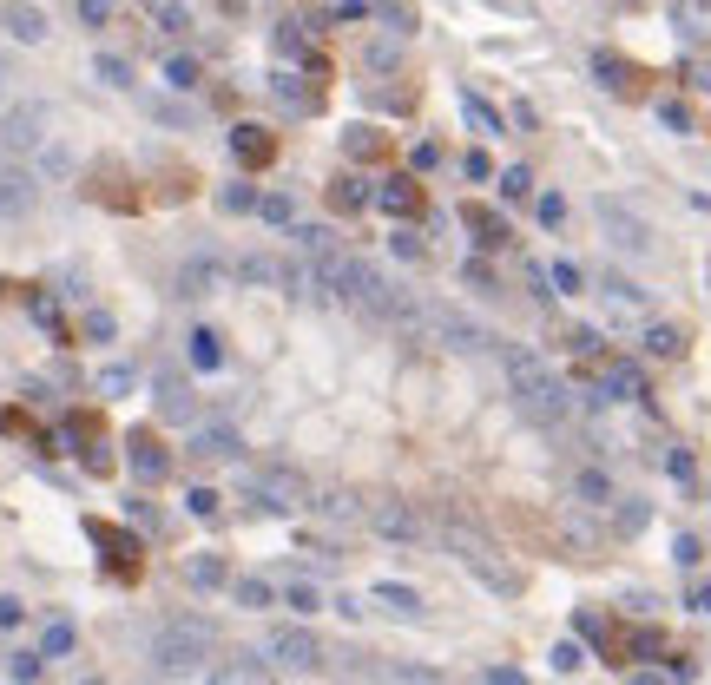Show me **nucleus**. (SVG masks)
Masks as SVG:
<instances>
[{
	"mask_svg": "<svg viewBox=\"0 0 711 685\" xmlns=\"http://www.w3.org/2000/svg\"><path fill=\"white\" fill-rule=\"evenodd\" d=\"M152 666L165 672V679L205 672V626H158L152 633Z\"/></svg>",
	"mask_w": 711,
	"mask_h": 685,
	"instance_id": "nucleus-3",
	"label": "nucleus"
},
{
	"mask_svg": "<svg viewBox=\"0 0 711 685\" xmlns=\"http://www.w3.org/2000/svg\"><path fill=\"white\" fill-rule=\"evenodd\" d=\"M264 653H270V666H284V672H310L316 659H323V653H316V639L303 633V626H277V633L264 639Z\"/></svg>",
	"mask_w": 711,
	"mask_h": 685,
	"instance_id": "nucleus-6",
	"label": "nucleus"
},
{
	"mask_svg": "<svg viewBox=\"0 0 711 685\" xmlns=\"http://www.w3.org/2000/svg\"><path fill=\"white\" fill-rule=\"evenodd\" d=\"M185 580H191V587H224V560H218V554L185 560Z\"/></svg>",
	"mask_w": 711,
	"mask_h": 685,
	"instance_id": "nucleus-17",
	"label": "nucleus"
},
{
	"mask_svg": "<svg viewBox=\"0 0 711 685\" xmlns=\"http://www.w3.org/2000/svg\"><path fill=\"white\" fill-rule=\"evenodd\" d=\"M191 356H198V363H218V336H211V330H198V336H191Z\"/></svg>",
	"mask_w": 711,
	"mask_h": 685,
	"instance_id": "nucleus-26",
	"label": "nucleus"
},
{
	"mask_svg": "<svg viewBox=\"0 0 711 685\" xmlns=\"http://www.w3.org/2000/svg\"><path fill=\"white\" fill-rule=\"evenodd\" d=\"M47 172H53V178H66V172H73V159H66L60 145H47Z\"/></svg>",
	"mask_w": 711,
	"mask_h": 685,
	"instance_id": "nucleus-37",
	"label": "nucleus"
},
{
	"mask_svg": "<svg viewBox=\"0 0 711 685\" xmlns=\"http://www.w3.org/2000/svg\"><path fill=\"white\" fill-rule=\"evenodd\" d=\"M284 600H290V606H297V613H316V606H323V600H316V587H290V593H284Z\"/></svg>",
	"mask_w": 711,
	"mask_h": 685,
	"instance_id": "nucleus-32",
	"label": "nucleus"
},
{
	"mask_svg": "<svg viewBox=\"0 0 711 685\" xmlns=\"http://www.w3.org/2000/svg\"><path fill=\"white\" fill-rule=\"evenodd\" d=\"M501 192H507V198H527V192H534V178L514 165V172H501Z\"/></svg>",
	"mask_w": 711,
	"mask_h": 685,
	"instance_id": "nucleus-27",
	"label": "nucleus"
},
{
	"mask_svg": "<svg viewBox=\"0 0 711 685\" xmlns=\"http://www.w3.org/2000/svg\"><path fill=\"white\" fill-rule=\"evenodd\" d=\"M237 277H244V284H264V290H297V284H310V277H303L290 257H270V251L237 257Z\"/></svg>",
	"mask_w": 711,
	"mask_h": 685,
	"instance_id": "nucleus-5",
	"label": "nucleus"
},
{
	"mask_svg": "<svg viewBox=\"0 0 711 685\" xmlns=\"http://www.w3.org/2000/svg\"><path fill=\"white\" fill-rule=\"evenodd\" d=\"M363 521L376 527L382 541H422V534H428L422 514H415L409 501H389V494H382V501H363Z\"/></svg>",
	"mask_w": 711,
	"mask_h": 685,
	"instance_id": "nucleus-4",
	"label": "nucleus"
},
{
	"mask_svg": "<svg viewBox=\"0 0 711 685\" xmlns=\"http://www.w3.org/2000/svg\"><path fill=\"white\" fill-rule=\"evenodd\" d=\"M0 27L14 33V40H47V14H40V7H27V0H7V7H0Z\"/></svg>",
	"mask_w": 711,
	"mask_h": 685,
	"instance_id": "nucleus-10",
	"label": "nucleus"
},
{
	"mask_svg": "<svg viewBox=\"0 0 711 685\" xmlns=\"http://www.w3.org/2000/svg\"><path fill=\"white\" fill-rule=\"evenodd\" d=\"M106 14H112V0H79V20H86V27H106Z\"/></svg>",
	"mask_w": 711,
	"mask_h": 685,
	"instance_id": "nucleus-29",
	"label": "nucleus"
},
{
	"mask_svg": "<svg viewBox=\"0 0 711 685\" xmlns=\"http://www.w3.org/2000/svg\"><path fill=\"white\" fill-rule=\"evenodd\" d=\"M172 86H198V66H191V60H172Z\"/></svg>",
	"mask_w": 711,
	"mask_h": 685,
	"instance_id": "nucleus-39",
	"label": "nucleus"
},
{
	"mask_svg": "<svg viewBox=\"0 0 711 685\" xmlns=\"http://www.w3.org/2000/svg\"><path fill=\"white\" fill-rule=\"evenodd\" d=\"M277 593L264 587V580H237V606H270Z\"/></svg>",
	"mask_w": 711,
	"mask_h": 685,
	"instance_id": "nucleus-23",
	"label": "nucleus"
},
{
	"mask_svg": "<svg viewBox=\"0 0 711 685\" xmlns=\"http://www.w3.org/2000/svg\"><path fill=\"white\" fill-rule=\"evenodd\" d=\"M376 600L389 606V613H422V600H415V587H395V580H382Z\"/></svg>",
	"mask_w": 711,
	"mask_h": 685,
	"instance_id": "nucleus-18",
	"label": "nucleus"
},
{
	"mask_svg": "<svg viewBox=\"0 0 711 685\" xmlns=\"http://www.w3.org/2000/svg\"><path fill=\"white\" fill-rule=\"evenodd\" d=\"M461 112H468V119H474V126H481V132H501V112H494V106H488V99H481V93H461Z\"/></svg>",
	"mask_w": 711,
	"mask_h": 685,
	"instance_id": "nucleus-19",
	"label": "nucleus"
},
{
	"mask_svg": "<svg viewBox=\"0 0 711 685\" xmlns=\"http://www.w3.org/2000/svg\"><path fill=\"white\" fill-rule=\"evenodd\" d=\"M47 119H40V106H7V119H0V145L7 152H33V145L47 139Z\"/></svg>",
	"mask_w": 711,
	"mask_h": 685,
	"instance_id": "nucleus-8",
	"label": "nucleus"
},
{
	"mask_svg": "<svg viewBox=\"0 0 711 685\" xmlns=\"http://www.w3.org/2000/svg\"><path fill=\"white\" fill-rule=\"evenodd\" d=\"M132 475H145V481H165V468H172V455H165V448H158V435H132Z\"/></svg>",
	"mask_w": 711,
	"mask_h": 685,
	"instance_id": "nucleus-11",
	"label": "nucleus"
},
{
	"mask_svg": "<svg viewBox=\"0 0 711 685\" xmlns=\"http://www.w3.org/2000/svg\"><path fill=\"white\" fill-rule=\"evenodd\" d=\"M297 238H303V257H323V251H336V231H323V224H303Z\"/></svg>",
	"mask_w": 711,
	"mask_h": 685,
	"instance_id": "nucleus-22",
	"label": "nucleus"
},
{
	"mask_svg": "<svg viewBox=\"0 0 711 685\" xmlns=\"http://www.w3.org/2000/svg\"><path fill=\"white\" fill-rule=\"evenodd\" d=\"M40 666H47L40 653H14V666H7V672H14V679H40Z\"/></svg>",
	"mask_w": 711,
	"mask_h": 685,
	"instance_id": "nucleus-28",
	"label": "nucleus"
},
{
	"mask_svg": "<svg viewBox=\"0 0 711 685\" xmlns=\"http://www.w3.org/2000/svg\"><path fill=\"white\" fill-rule=\"evenodd\" d=\"M692 606H698V613L711 620V580H705V587H692Z\"/></svg>",
	"mask_w": 711,
	"mask_h": 685,
	"instance_id": "nucleus-41",
	"label": "nucleus"
},
{
	"mask_svg": "<svg viewBox=\"0 0 711 685\" xmlns=\"http://www.w3.org/2000/svg\"><path fill=\"white\" fill-rule=\"evenodd\" d=\"M33 198H40V178L20 165H0V218H27Z\"/></svg>",
	"mask_w": 711,
	"mask_h": 685,
	"instance_id": "nucleus-7",
	"label": "nucleus"
},
{
	"mask_svg": "<svg viewBox=\"0 0 711 685\" xmlns=\"http://www.w3.org/2000/svg\"><path fill=\"white\" fill-rule=\"evenodd\" d=\"M692 86H698V93H711V47L692 53Z\"/></svg>",
	"mask_w": 711,
	"mask_h": 685,
	"instance_id": "nucleus-30",
	"label": "nucleus"
},
{
	"mask_svg": "<svg viewBox=\"0 0 711 685\" xmlns=\"http://www.w3.org/2000/svg\"><path fill=\"white\" fill-rule=\"evenodd\" d=\"M185 508H191V514H218V494H211V488H191Z\"/></svg>",
	"mask_w": 711,
	"mask_h": 685,
	"instance_id": "nucleus-33",
	"label": "nucleus"
},
{
	"mask_svg": "<svg viewBox=\"0 0 711 685\" xmlns=\"http://www.w3.org/2000/svg\"><path fill=\"white\" fill-rule=\"evenodd\" d=\"M442 541H448V554H455V560H461V567H468V574L481 580V587H488V593H521V574H514V567H507V560L494 554V547L481 541L474 527H461L455 514H448V521H442Z\"/></svg>",
	"mask_w": 711,
	"mask_h": 685,
	"instance_id": "nucleus-2",
	"label": "nucleus"
},
{
	"mask_svg": "<svg viewBox=\"0 0 711 685\" xmlns=\"http://www.w3.org/2000/svg\"><path fill=\"white\" fill-rule=\"evenodd\" d=\"M606 389H613V396H646V383H639V369H606Z\"/></svg>",
	"mask_w": 711,
	"mask_h": 685,
	"instance_id": "nucleus-21",
	"label": "nucleus"
},
{
	"mask_svg": "<svg viewBox=\"0 0 711 685\" xmlns=\"http://www.w3.org/2000/svg\"><path fill=\"white\" fill-rule=\"evenodd\" d=\"M672 560H679V567H698V560H705V547H698L692 534H679V541H672Z\"/></svg>",
	"mask_w": 711,
	"mask_h": 685,
	"instance_id": "nucleus-25",
	"label": "nucleus"
},
{
	"mask_svg": "<svg viewBox=\"0 0 711 685\" xmlns=\"http://www.w3.org/2000/svg\"><path fill=\"white\" fill-rule=\"evenodd\" d=\"M507 383H514V396H521V409L534 415V422H560V415H567V389H560V376H553L540 356L514 350L507 356Z\"/></svg>",
	"mask_w": 711,
	"mask_h": 685,
	"instance_id": "nucleus-1",
	"label": "nucleus"
},
{
	"mask_svg": "<svg viewBox=\"0 0 711 685\" xmlns=\"http://www.w3.org/2000/svg\"><path fill=\"white\" fill-rule=\"evenodd\" d=\"M99 80H106V86H132V66H126V60H112V53H106V60H99Z\"/></svg>",
	"mask_w": 711,
	"mask_h": 685,
	"instance_id": "nucleus-24",
	"label": "nucleus"
},
{
	"mask_svg": "<svg viewBox=\"0 0 711 685\" xmlns=\"http://www.w3.org/2000/svg\"><path fill=\"white\" fill-rule=\"evenodd\" d=\"M553 672H580V646H553Z\"/></svg>",
	"mask_w": 711,
	"mask_h": 685,
	"instance_id": "nucleus-34",
	"label": "nucleus"
},
{
	"mask_svg": "<svg viewBox=\"0 0 711 685\" xmlns=\"http://www.w3.org/2000/svg\"><path fill=\"white\" fill-rule=\"evenodd\" d=\"M191 448H198V455H218V462H231V455H237V435L224 429V422H205V429H198V442H191Z\"/></svg>",
	"mask_w": 711,
	"mask_h": 685,
	"instance_id": "nucleus-14",
	"label": "nucleus"
},
{
	"mask_svg": "<svg viewBox=\"0 0 711 685\" xmlns=\"http://www.w3.org/2000/svg\"><path fill=\"white\" fill-rule=\"evenodd\" d=\"M600 218H606V231H613V244H626V251H646V224H632L619 205H600Z\"/></svg>",
	"mask_w": 711,
	"mask_h": 685,
	"instance_id": "nucleus-13",
	"label": "nucleus"
},
{
	"mask_svg": "<svg viewBox=\"0 0 711 685\" xmlns=\"http://www.w3.org/2000/svg\"><path fill=\"white\" fill-rule=\"evenodd\" d=\"M20 620H27V606H20V600H0V626H20Z\"/></svg>",
	"mask_w": 711,
	"mask_h": 685,
	"instance_id": "nucleus-40",
	"label": "nucleus"
},
{
	"mask_svg": "<svg viewBox=\"0 0 711 685\" xmlns=\"http://www.w3.org/2000/svg\"><path fill=\"white\" fill-rule=\"evenodd\" d=\"M382 205H389V211H409V205H415V192H402V185H389V192H382Z\"/></svg>",
	"mask_w": 711,
	"mask_h": 685,
	"instance_id": "nucleus-38",
	"label": "nucleus"
},
{
	"mask_svg": "<svg viewBox=\"0 0 711 685\" xmlns=\"http://www.w3.org/2000/svg\"><path fill=\"white\" fill-rule=\"evenodd\" d=\"M316 508H323V514H336V521H349V514H356V501H349V494H323Z\"/></svg>",
	"mask_w": 711,
	"mask_h": 685,
	"instance_id": "nucleus-31",
	"label": "nucleus"
},
{
	"mask_svg": "<svg viewBox=\"0 0 711 685\" xmlns=\"http://www.w3.org/2000/svg\"><path fill=\"white\" fill-rule=\"evenodd\" d=\"M73 646V626H47V653H66Z\"/></svg>",
	"mask_w": 711,
	"mask_h": 685,
	"instance_id": "nucleus-36",
	"label": "nucleus"
},
{
	"mask_svg": "<svg viewBox=\"0 0 711 685\" xmlns=\"http://www.w3.org/2000/svg\"><path fill=\"white\" fill-rule=\"evenodd\" d=\"M224 284V271H218V257H191L185 271H178V290L185 297H211V290Z\"/></svg>",
	"mask_w": 711,
	"mask_h": 685,
	"instance_id": "nucleus-12",
	"label": "nucleus"
},
{
	"mask_svg": "<svg viewBox=\"0 0 711 685\" xmlns=\"http://www.w3.org/2000/svg\"><path fill=\"white\" fill-rule=\"evenodd\" d=\"M573 494H580L586 508H606V501H613V481H606L600 468H580V475H573Z\"/></svg>",
	"mask_w": 711,
	"mask_h": 685,
	"instance_id": "nucleus-15",
	"label": "nucleus"
},
{
	"mask_svg": "<svg viewBox=\"0 0 711 685\" xmlns=\"http://www.w3.org/2000/svg\"><path fill=\"white\" fill-rule=\"evenodd\" d=\"M672 20L685 33H711V0H672Z\"/></svg>",
	"mask_w": 711,
	"mask_h": 685,
	"instance_id": "nucleus-16",
	"label": "nucleus"
},
{
	"mask_svg": "<svg viewBox=\"0 0 711 685\" xmlns=\"http://www.w3.org/2000/svg\"><path fill=\"white\" fill-rule=\"evenodd\" d=\"M646 350H652V356H679V350H685V336L672 330V323H652V330H646Z\"/></svg>",
	"mask_w": 711,
	"mask_h": 685,
	"instance_id": "nucleus-20",
	"label": "nucleus"
},
{
	"mask_svg": "<svg viewBox=\"0 0 711 685\" xmlns=\"http://www.w3.org/2000/svg\"><path fill=\"white\" fill-rule=\"evenodd\" d=\"M158 20H165V33H185V27H191L185 7H158Z\"/></svg>",
	"mask_w": 711,
	"mask_h": 685,
	"instance_id": "nucleus-35",
	"label": "nucleus"
},
{
	"mask_svg": "<svg viewBox=\"0 0 711 685\" xmlns=\"http://www.w3.org/2000/svg\"><path fill=\"white\" fill-rule=\"evenodd\" d=\"M422 323H428L435 336H442L448 350H488V336L474 330V323H461L455 310H422Z\"/></svg>",
	"mask_w": 711,
	"mask_h": 685,
	"instance_id": "nucleus-9",
	"label": "nucleus"
}]
</instances>
